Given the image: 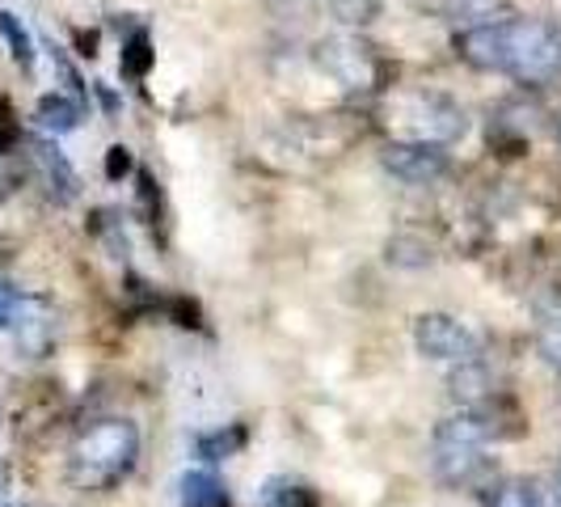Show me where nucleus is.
Instances as JSON below:
<instances>
[{"mask_svg":"<svg viewBox=\"0 0 561 507\" xmlns=\"http://www.w3.org/2000/svg\"><path fill=\"white\" fill-rule=\"evenodd\" d=\"M485 507H545V491L528 478H506L485 486Z\"/></svg>","mask_w":561,"mask_h":507,"instance_id":"2eb2a0df","label":"nucleus"},{"mask_svg":"<svg viewBox=\"0 0 561 507\" xmlns=\"http://www.w3.org/2000/svg\"><path fill=\"white\" fill-rule=\"evenodd\" d=\"M397 119L410 127V140L426 144H444L465 136V111L444 98V93H431V89H414V93H401L397 98Z\"/></svg>","mask_w":561,"mask_h":507,"instance_id":"20e7f679","label":"nucleus"},{"mask_svg":"<svg viewBox=\"0 0 561 507\" xmlns=\"http://www.w3.org/2000/svg\"><path fill=\"white\" fill-rule=\"evenodd\" d=\"M503 9V0H439V13L448 22H469V26H485V18H494Z\"/></svg>","mask_w":561,"mask_h":507,"instance_id":"f3484780","label":"nucleus"},{"mask_svg":"<svg viewBox=\"0 0 561 507\" xmlns=\"http://www.w3.org/2000/svg\"><path fill=\"white\" fill-rule=\"evenodd\" d=\"M266 507H317L312 504V495L305 486H291V482H275L271 491H266Z\"/></svg>","mask_w":561,"mask_h":507,"instance_id":"aec40b11","label":"nucleus"},{"mask_svg":"<svg viewBox=\"0 0 561 507\" xmlns=\"http://www.w3.org/2000/svg\"><path fill=\"white\" fill-rule=\"evenodd\" d=\"M18 305H22V292H18L13 283L0 280V330H9V322H13Z\"/></svg>","mask_w":561,"mask_h":507,"instance_id":"5701e85b","label":"nucleus"},{"mask_svg":"<svg viewBox=\"0 0 561 507\" xmlns=\"http://www.w3.org/2000/svg\"><path fill=\"white\" fill-rule=\"evenodd\" d=\"M414 347L422 360L435 364H469L478 360V335L448 313H422L414 322Z\"/></svg>","mask_w":561,"mask_h":507,"instance_id":"39448f33","label":"nucleus"},{"mask_svg":"<svg viewBox=\"0 0 561 507\" xmlns=\"http://www.w3.org/2000/svg\"><path fill=\"white\" fill-rule=\"evenodd\" d=\"M140 461V427L131 419H102L84 427L68 449V478L77 491H111Z\"/></svg>","mask_w":561,"mask_h":507,"instance_id":"f03ea898","label":"nucleus"},{"mask_svg":"<svg viewBox=\"0 0 561 507\" xmlns=\"http://www.w3.org/2000/svg\"><path fill=\"white\" fill-rule=\"evenodd\" d=\"M13 507H34V504H13Z\"/></svg>","mask_w":561,"mask_h":507,"instance_id":"bb28decb","label":"nucleus"},{"mask_svg":"<svg viewBox=\"0 0 561 507\" xmlns=\"http://www.w3.org/2000/svg\"><path fill=\"white\" fill-rule=\"evenodd\" d=\"M380 166L389 169L397 182H405V187H435L439 178H448L451 157L444 144L393 140V144H385Z\"/></svg>","mask_w":561,"mask_h":507,"instance_id":"0eeeda50","label":"nucleus"},{"mask_svg":"<svg viewBox=\"0 0 561 507\" xmlns=\"http://www.w3.org/2000/svg\"><path fill=\"white\" fill-rule=\"evenodd\" d=\"M152 38H148V30H136L127 43H123V56H118V68H123V77L127 81H144L148 77V68H152Z\"/></svg>","mask_w":561,"mask_h":507,"instance_id":"dca6fc26","label":"nucleus"},{"mask_svg":"<svg viewBox=\"0 0 561 507\" xmlns=\"http://www.w3.org/2000/svg\"><path fill=\"white\" fill-rule=\"evenodd\" d=\"M9 335H13V347L26 356V360H43V351L51 347L56 338V322H51V309L34 296H22V305L9 322Z\"/></svg>","mask_w":561,"mask_h":507,"instance_id":"6e6552de","label":"nucleus"},{"mask_svg":"<svg viewBox=\"0 0 561 507\" xmlns=\"http://www.w3.org/2000/svg\"><path fill=\"white\" fill-rule=\"evenodd\" d=\"M545 507H561V465H558V474H553V486L545 491Z\"/></svg>","mask_w":561,"mask_h":507,"instance_id":"b1692460","label":"nucleus"},{"mask_svg":"<svg viewBox=\"0 0 561 507\" xmlns=\"http://www.w3.org/2000/svg\"><path fill=\"white\" fill-rule=\"evenodd\" d=\"M178 491H182V507H225L228 495L220 478L211 474V470H186L182 482H178Z\"/></svg>","mask_w":561,"mask_h":507,"instance_id":"4468645a","label":"nucleus"},{"mask_svg":"<svg viewBox=\"0 0 561 507\" xmlns=\"http://www.w3.org/2000/svg\"><path fill=\"white\" fill-rule=\"evenodd\" d=\"M131 169H136V161H131V148L114 144L111 153H106V178H111V182H118V178H127Z\"/></svg>","mask_w":561,"mask_h":507,"instance_id":"4be33fe9","label":"nucleus"},{"mask_svg":"<svg viewBox=\"0 0 561 507\" xmlns=\"http://www.w3.org/2000/svg\"><path fill=\"white\" fill-rule=\"evenodd\" d=\"M317 68L325 77H334L342 89H371V84L380 81L376 52L367 43H359V38H346V34L317 43Z\"/></svg>","mask_w":561,"mask_h":507,"instance_id":"423d86ee","label":"nucleus"},{"mask_svg":"<svg viewBox=\"0 0 561 507\" xmlns=\"http://www.w3.org/2000/svg\"><path fill=\"white\" fill-rule=\"evenodd\" d=\"M241 449H245V427H241V422H225V427H216V431H198L195 436V452L207 465L228 461V457H237Z\"/></svg>","mask_w":561,"mask_h":507,"instance_id":"ddd939ff","label":"nucleus"},{"mask_svg":"<svg viewBox=\"0 0 561 507\" xmlns=\"http://www.w3.org/2000/svg\"><path fill=\"white\" fill-rule=\"evenodd\" d=\"M34 123L47 136H68V132L81 127V102L68 98V93H43L38 106H34Z\"/></svg>","mask_w":561,"mask_h":507,"instance_id":"9d476101","label":"nucleus"},{"mask_svg":"<svg viewBox=\"0 0 561 507\" xmlns=\"http://www.w3.org/2000/svg\"><path fill=\"white\" fill-rule=\"evenodd\" d=\"M0 34H4V43L13 47V59L22 64V68H30L34 64V38H30V30L22 26V18L18 13H0Z\"/></svg>","mask_w":561,"mask_h":507,"instance_id":"a211bd4d","label":"nucleus"},{"mask_svg":"<svg viewBox=\"0 0 561 507\" xmlns=\"http://www.w3.org/2000/svg\"><path fill=\"white\" fill-rule=\"evenodd\" d=\"M456 56L478 72H499L519 84L561 81V30L536 18H506L456 34Z\"/></svg>","mask_w":561,"mask_h":507,"instance_id":"f257e3e1","label":"nucleus"},{"mask_svg":"<svg viewBox=\"0 0 561 507\" xmlns=\"http://www.w3.org/2000/svg\"><path fill=\"white\" fill-rule=\"evenodd\" d=\"M330 9L342 26H367L380 18V0H330Z\"/></svg>","mask_w":561,"mask_h":507,"instance_id":"6ab92c4d","label":"nucleus"},{"mask_svg":"<svg viewBox=\"0 0 561 507\" xmlns=\"http://www.w3.org/2000/svg\"><path fill=\"white\" fill-rule=\"evenodd\" d=\"M536 351L553 372H561V296L536 305Z\"/></svg>","mask_w":561,"mask_h":507,"instance_id":"9b49d317","label":"nucleus"},{"mask_svg":"<svg viewBox=\"0 0 561 507\" xmlns=\"http://www.w3.org/2000/svg\"><path fill=\"white\" fill-rule=\"evenodd\" d=\"M98 98H102V106H106V111H118V98H114L111 89H106V84H98Z\"/></svg>","mask_w":561,"mask_h":507,"instance_id":"393cba45","label":"nucleus"},{"mask_svg":"<svg viewBox=\"0 0 561 507\" xmlns=\"http://www.w3.org/2000/svg\"><path fill=\"white\" fill-rule=\"evenodd\" d=\"M558 144H561V132H558Z\"/></svg>","mask_w":561,"mask_h":507,"instance_id":"cd10ccee","label":"nucleus"},{"mask_svg":"<svg viewBox=\"0 0 561 507\" xmlns=\"http://www.w3.org/2000/svg\"><path fill=\"white\" fill-rule=\"evenodd\" d=\"M448 394L460 402V410L469 406H481L490 397V372L481 360H469V364H456V372L448 376Z\"/></svg>","mask_w":561,"mask_h":507,"instance_id":"f8f14e48","label":"nucleus"},{"mask_svg":"<svg viewBox=\"0 0 561 507\" xmlns=\"http://www.w3.org/2000/svg\"><path fill=\"white\" fill-rule=\"evenodd\" d=\"M98 233L106 237V246H111L114 258H127V237H123V225L114 221V212H98Z\"/></svg>","mask_w":561,"mask_h":507,"instance_id":"412c9836","label":"nucleus"},{"mask_svg":"<svg viewBox=\"0 0 561 507\" xmlns=\"http://www.w3.org/2000/svg\"><path fill=\"white\" fill-rule=\"evenodd\" d=\"M494 422L485 402L469 406L460 415H448L444 422H435V436H431V461H435V474L448 486H485L494 474V461L485 457V444L494 440Z\"/></svg>","mask_w":561,"mask_h":507,"instance_id":"7ed1b4c3","label":"nucleus"},{"mask_svg":"<svg viewBox=\"0 0 561 507\" xmlns=\"http://www.w3.org/2000/svg\"><path fill=\"white\" fill-rule=\"evenodd\" d=\"M30 161L38 169V178H43V187H47V195L56 199V203H68V199H77L81 191V182H77V169L68 166V157L59 153L51 140H34L30 144Z\"/></svg>","mask_w":561,"mask_h":507,"instance_id":"1a4fd4ad","label":"nucleus"},{"mask_svg":"<svg viewBox=\"0 0 561 507\" xmlns=\"http://www.w3.org/2000/svg\"><path fill=\"white\" fill-rule=\"evenodd\" d=\"M0 491H4V470H0Z\"/></svg>","mask_w":561,"mask_h":507,"instance_id":"a878e982","label":"nucleus"}]
</instances>
